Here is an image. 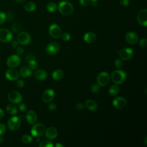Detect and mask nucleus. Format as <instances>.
Masks as SVG:
<instances>
[{
    "instance_id": "obj_1",
    "label": "nucleus",
    "mask_w": 147,
    "mask_h": 147,
    "mask_svg": "<svg viewBox=\"0 0 147 147\" xmlns=\"http://www.w3.org/2000/svg\"><path fill=\"white\" fill-rule=\"evenodd\" d=\"M126 77V73L120 69L114 71L111 74V79L112 81L117 85L123 84L125 82Z\"/></svg>"
},
{
    "instance_id": "obj_2",
    "label": "nucleus",
    "mask_w": 147,
    "mask_h": 147,
    "mask_svg": "<svg viewBox=\"0 0 147 147\" xmlns=\"http://www.w3.org/2000/svg\"><path fill=\"white\" fill-rule=\"evenodd\" d=\"M59 12L65 16H70L74 12V6L72 3L67 1H61L57 6Z\"/></svg>"
},
{
    "instance_id": "obj_3",
    "label": "nucleus",
    "mask_w": 147,
    "mask_h": 147,
    "mask_svg": "<svg viewBox=\"0 0 147 147\" xmlns=\"http://www.w3.org/2000/svg\"><path fill=\"white\" fill-rule=\"evenodd\" d=\"M21 125V119L17 116H13L9 118L7 121V127L11 131H15L19 129Z\"/></svg>"
},
{
    "instance_id": "obj_4",
    "label": "nucleus",
    "mask_w": 147,
    "mask_h": 147,
    "mask_svg": "<svg viewBox=\"0 0 147 147\" xmlns=\"http://www.w3.org/2000/svg\"><path fill=\"white\" fill-rule=\"evenodd\" d=\"M45 126L42 123H37L34 124L31 128V134L36 137H39L45 132Z\"/></svg>"
},
{
    "instance_id": "obj_5",
    "label": "nucleus",
    "mask_w": 147,
    "mask_h": 147,
    "mask_svg": "<svg viewBox=\"0 0 147 147\" xmlns=\"http://www.w3.org/2000/svg\"><path fill=\"white\" fill-rule=\"evenodd\" d=\"M9 100L13 104L20 103L22 100V96L20 92L17 91H11L7 95Z\"/></svg>"
},
{
    "instance_id": "obj_6",
    "label": "nucleus",
    "mask_w": 147,
    "mask_h": 147,
    "mask_svg": "<svg viewBox=\"0 0 147 147\" xmlns=\"http://www.w3.org/2000/svg\"><path fill=\"white\" fill-rule=\"evenodd\" d=\"M110 77L107 72H100L96 78L97 83L100 86H105L107 85L110 82Z\"/></svg>"
},
{
    "instance_id": "obj_7",
    "label": "nucleus",
    "mask_w": 147,
    "mask_h": 147,
    "mask_svg": "<svg viewBox=\"0 0 147 147\" xmlns=\"http://www.w3.org/2000/svg\"><path fill=\"white\" fill-rule=\"evenodd\" d=\"M21 61V58L18 55H12L7 58L6 60V64L8 67L13 68L18 67L20 64Z\"/></svg>"
},
{
    "instance_id": "obj_8",
    "label": "nucleus",
    "mask_w": 147,
    "mask_h": 147,
    "mask_svg": "<svg viewBox=\"0 0 147 147\" xmlns=\"http://www.w3.org/2000/svg\"><path fill=\"white\" fill-rule=\"evenodd\" d=\"M13 38L12 33L5 28L0 29V41L6 43L11 40Z\"/></svg>"
},
{
    "instance_id": "obj_9",
    "label": "nucleus",
    "mask_w": 147,
    "mask_h": 147,
    "mask_svg": "<svg viewBox=\"0 0 147 147\" xmlns=\"http://www.w3.org/2000/svg\"><path fill=\"white\" fill-rule=\"evenodd\" d=\"M133 51L130 48H124L122 49L119 53V56L121 59L124 61L131 59L133 57Z\"/></svg>"
},
{
    "instance_id": "obj_10",
    "label": "nucleus",
    "mask_w": 147,
    "mask_h": 147,
    "mask_svg": "<svg viewBox=\"0 0 147 147\" xmlns=\"http://www.w3.org/2000/svg\"><path fill=\"white\" fill-rule=\"evenodd\" d=\"M31 37L26 32H21L17 36V41L19 44L26 45L30 43Z\"/></svg>"
},
{
    "instance_id": "obj_11",
    "label": "nucleus",
    "mask_w": 147,
    "mask_h": 147,
    "mask_svg": "<svg viewBox=\"0 0 147 147\" xmlns=\"http://www.w3.org/2000/svg\"><path fill=\"white\" fill-rule=\"evenodd\" d=\"M49 33L54 38H58L61 36V30L60 26L56 24H53L49 28Z\"/></svg>"
},
{
    "instance_id": "obj_12",
    "label": "nucleus",
    "mask_w": 147,
    "mask_h": 147,
    "mask_svg": "<svg viewBox=\"0 0 147 147\" xmlns=\"http://www.w3.org/2000/svg\"><path fill=\"white\" fill-rule=\"evenodd\" d=\"M137 22L142 26L147 25V10L145 9L140 10L137 15Z\"/></svg>"
},
{
    "instance_id": "obj_13",
    "label": "nucleus",
    "mask_w": 147,
    "mask_h": 147,
    "mask_svg": "<svg viewBox=\"0 0 147 147\" xmlns=\"http://www.w3.org/2000/svg\"><path fill=\"white\" fill-rule=\"evenodd\" d=\"M138 35L134 32H129L125 35V40L129 44H136L138 42Z\"/></svg>"
},
{
    "instance_id": "obj_14",
    "label": "nucleus",
    "mask_w": 147,
    "mask_h": 147,
    "mask_svg": "<svg viewBox=\"0 0 147 147\" xmlns=\"http://www.w3.org/2000/svg\"><path fill=\"white\" fill-rule=\"evenodd\" d=\"M55 93L53 89L48 88L44 91L42 94V99L45 103H49L55 98Z\"/></svg>"
},
{
    "instance_id": "obj_15",
    "label": "nucleus",
    "mask_w": 147,
    "mask_h": 147,
    "mask_svg": "<svg viewBox=\"0 0 147 147\" xmlns=\"http://www.w3.org/2000/svg\"><path fill=\"white\" fill-rule=\"evenodd\" d=\"M60 49V45L57 42H51L46 47V52L50 55L56 53Z\"/></svg>"
},
{
    "instance_id": "obj_16",
    "label": "nucleus",
    "mask_w": 147,
    "mask_h": 147,
    "mask_svg": "<svg viewBox=\"0 0 147 147\" xmlns=\"http://www.w3.org/2000/svg\"><path fill=\"white\" fill-rule=\"evenodd\" d=\"M126 103V100L122 96L116 97L113 100V106L118 109H122L125 107Z\"/></svg>"
},
{
    "instance_id": "obj_17",
    "label": "nucleus",
    "mask_w": 147,
    "mask_h": 147,
    "mask_svg": "<svg viewBox=\"0 0 147 147\" xmlns=\"http://www.w3.org/2000/svg\"><path fill=\"white\" fill-rule=\"evenodd\" d=\"M19 76V72L15 69H9L5 72V76L9 80H17L18 79Z\"/></svg>"
},
{
    "instance_id": "obj_18",
    "label": "nucleus",
    "mask_w": 147,
    "mask_h": 147,
    "mask_svg": "<svg viewBox=\"0 0 147 147\" xmlns=\"http://www.w3.org/2000/svg\"><path fill=\"white\" fill-rule=\"evenodd\" d=\"M26 119L29 124H34L37 120V115L33 110H30L26 115Z\"/></svg>"
},
{
    "instance_id": "obj_19",
    "label": "nucleus",
    "mask_w": 147,
    "mask_h": 147,
    "mask_svg": "<svg viewBox=\"0 0 147 147\" xmlns=\"http://www.w3.org/2000/svg\"><path fill=\"white\" fill-rule=\"evenodd\" d=\"M45 136L49 140H53L57 136V131L54 127H49L45 131Z\"/></svg>"
},
{
    "instance_id": "obj_20",
    "label": "nucleus",
    "mask_w": 147,
    "mask_h": 147,
    "mask_svg": "<svg viewBox=\"0 0 147 147\" xmlns=\"http://www.w3.org/2000/svg\"><path fill=\"white\" fill-rule=\"evenodd\" d=\"M84 106H86L90 111H96L98 109V103L94 100L88 99L85 102Z\"/></svg>"
},
{
    "instance_id": "obj_21",
    "label": "nucleus",
    "mask_w": 147,
    "mask_h": 147,
    "mask_svg": "<svg viewBox=\"0 0 147 147\" xmlns=\"http://www.w3.org/2000/svg\"><path fill=\"white\" fill-rule=\"evenodd\" d=\"M32 73V69L29 66H24L20 69L19 74L23 78L29 77Z\"/></svg>"
},
{
    "instance_id": "obj_22",
    "label": "nucleus",
    "mask_w": 147,
    "mask_h": 147,
    "mask_svg": "<svg viewBox=\"0 0 147 147\" xmlns=\"http://www.w3.org/2000/svg\"><path fill=\"white\" fill-rule=\"evenodd\" d=\"M84 40L85 42L89 44L93 43L96 40V35L93 32H87L84 36Z\"/></svg>"
},
{
    "instance_id": "obj_23",
    "label": "nucleus",
    "mask_w": 147,
    "mask_h": 147,
    "mask_svg": "<svg viewBox=\"0 0 147 147\" xmlns=\"http://www.w3.org/2000/svg\"><path fill=\"white\" fill-rule=\"evenodd\" d=\"M34 76L37 80H44L47 78V74L44 70L40 69L34 72Z\"/></svg>"
},
{
    "instance_id": "obj_24",
    "label": "nucleus",
    "mask_w": 147,
    "mask_h": 147,
    "mask_svg": "<svg viewBox=\"0 0 147 147\" xmlns=\"http://www.w3.org/2000/svg\"><path fill=\"white\" fill-rule=\"evenodd\" d=\"M64 72L61 69H57L53 72L52 76L53 80L57 81L62 79V78L64 76Z\"/></svg>"
},
{
    "instance_id": "obj_25",
    "label": "nucleus",
    "mask_w": 147,
    "mask_h": 147,
    "mask_svg": "<svg viewBox=\"0 0 147 147\" xmlns=\"http://www.w3.org/2000/svg\"><path fill=\"white\" fill-rule=\"evenodd\" d=\"M6 110L10 115H16L18 113L17 108L13 103L8 104L6 107Z\"/></svg>"
},
{
    "instance_id": "obj_26",
    "label": "nucleus",
    "mask_w": 147,
    "mask_h": 147,
    "mask_svg": "<svg viewBox=\"0 0 147 147\" xmlns=\"http://www.w3.org/2000/svg\"><path fill=\"white\" fill-rule=\"evenodd\" d=\"M36 5L34 2L29 1L26 2L24 5V9L28 12H32L36 10Z\"/></svg>"
},
{
    "instance_id": "obj_27",
    "label": "nucleus",
    "mask_w": 147,
    "mask_h": 147,
    "mask_svg": "<svg viewBox=\"0 0 147 147\" xmlns=\"http://www.w3.org/2000/svg\"><path fill=\"white\" fill-rule=\"evenodd\" d=\"M119 87L116 84L111 86L109 89V92L112 96L117 95L119 93Z\"/></svg>"
},
{
    "instance_id": "obj_28",
    "label": "nucleus",
    "mask_w": 147,
    "mask_h": 147,
    "mask_svg": "<svg viewBox=\"0 0 147 147\" xmlns=\"http://www.w3.org/2000/svg\"><path fill=\"white\" fill-rule=\"evenodd\" d=\"M47 10L51 12V13H53L55 12L57 9V6L56 4L53 2H49L47 5Z\"/></svg>"
},
{
    "instance_id": "obj_29",
    "label": "nucleus",
    "mask_w": 147,
    "mask_h": 147,
    "mask_svg": "<svg viewBox=\"0 0 147 147\" xmlns=\"http://www.w3.org/2000/svg\"><path fill=\"white\" fill-rule=\"evenodd\" d=\"M33 140L32 137L28 134H24L21 137V141L24 144H30Z\"/></svg>"
},
{
    "instance_id": "obj_30",
    "label": "nucleus",
    "mask_w": 147,
    "mask_h": 147,
    "mask_svg": "<svg viewBox=\"0 0 147 147\" xmlns=\"http://www.w3.org/2000/svg\"><path fill=\"white\" fill-rule=\"evenodd\" d=\"M38 146L39 147H53V144L52 142L49 140H44L40 142Z\"/></svg>"
},
{
    "instance_id": "obj_31",
    "label": "nucleus",
    "mask_w": 147,
    "mask_h": 147,
    "mask_svg": "<svg viewBox=\"0 0 147 147\" xmlns=\"http://www.w3.org/2000/svg\"><path fill=\"white\" fill-rule=\"evenodd\" d=\"M28 66L32 69H36L37 67L38 64L37 61L34 59H31L28 61Z\"/></svg>"
},
{
    "instance_id": "obj_32",
    "label": "nucleus",
    "mask_w": 147,
    "mask_h": 147,
    "mask_svg": "<svg viewBox=\"0 0 147 147\" xmlns=\"http://www.w3.org/2000/svg\"><path fill=\"white\" fill-rule=\"evenodd\" d=\"M114 65L116 67V68H117L118 69H121L123 65V61L121 59H117L115 61H114Z\"/></svg>"
},
{
    "instance_id": "obj_33",
    "label": "nucleus",
    "mask_w": 147,
    "mask_h": 147,
    "mask_svg": "<svg viewBox=\"0 0 147 147\" xmlns=\"http://www.w3.org/2000/svg\"><path fill=\"white\" fill-rule=\"evenodd\" d=\"M91 91L93 93H98L100 91V86L98 84H93L91 87Z\"/></svg>"
},
{
    "instance_id": "obj_34",
    "label": "nucleus",
    "mask_w": 147,
    "mask_h": 147,
    "mask_svg": "<svg viewBox=\"0 0 147 147\" xmlns=\"http://www.w3.org/2000/svg\"><path fill=\"white\" fill-rule=\"evenodd\" d=\"M20 29H21V26L18 23H14L11 26V29L13 32H14V33L18 32L20 30Z\"/></svg>"
},
{
    "instance_id": "obj_35",
    "label": "nucleus",
    "mask_w": 147,
    "mask_h": 147,
    "mask_svg": "<svg viewBox=\"0 0 147 147\" xmlns=\"http://www.w3.org/2000/svg\"><path fill=\"white\" fill-rule=\"evenodd\" d=\"M70 38H71V36L67 32H64L61 34V38L63 40L65 41H68V40H70Z\"/></svg>"
},
{
    "instance_id": "obj_36",
    "label": "nucleus",
    "mask_w": 147,
    "mask_h": 147,
    "mask_svg": "<svg viewBox=\"0 0 147 147\" xmlns=\"http://www.w3.org/2000/svg\"><path fill=\"white\" fill-rule=\"evenodd\" d=\"M6 20V15L5 13L0 11V25L3 24Z\"/></svg>"
},
{
    "instance_id": "obj_37",
    "label": "nucleus",
    "mask_w": 147,
    "mask_h": 147,
    "mask_svg": "<svg viewBox=\"0 0 147 147\" xmlns=\"http://www.w3.org/2000/svg\"><path fill=\"white\" fill-rule=\"evenodd\" d=\"M6 131V127L5 124L0 123V136H3Z\"/></svg>"
},
{
    "instance_id": "obj_38",
    "label": "nucleus",
    "mask_w": 147,
    "mask_h": 147,
    "mask_svg": "<svg viewBox=\"0 0 147 147\" xmlns=\"http://www.w3.org/2000/svg\"><path fill=\"white\" fill-rule=\"evenodd\" d=\"M120 4L125 7H127L130 3V0H119Z\"/></svg>"
},
{
    "instance_id": "obj_39",
    "label": "nucleus",
    "mask_w": 147,
    "mask_h": 147,
    "mask_svg": "<svg viewBox=\"0 0 147 147\" xmlns=\"http://www.w3.org/2000/svg\"><path fill=\"white\" fill-rule=\"evenodd\" d=\"M24 48L22 47H17L16 48V53L17 55L20 56V55H21L23 54L24 53Z\"/></svg>"
},
{
    "instance_id": "obj_40",
    "label": "nucleus",
    "mask_w": 147,
    "mask_h": 147,
    "mask_svg": "<svg viewBox=\"0 0 147 147\" xmlns=\"http://www.w3.org/2000/svg\"><path fill=\"white\" fill-rule=\"evenodd\" d=\"M139 45L141 47H146L147 45V40L145 38H142L140 41H139Z\"/></svg>"
},
{
    "instance_id": "obj_41",
    "label": "nucleus",
    "mask_w": 147,
    "mask_h": 147,
    "mask_svg": "<svg viewBox=\"0 0 147 147\" xmlns=\"http://www.w3.org/2000/svg\"><path fill=\"white\" fill-rule=\"evenodd\" d=\"M18 109L20 110V111H22V112H24L27 109V106H26V105L25 104V103H21L20 104V105L18 106Z\"/></svg>"
},
{
    "instance_id": "obj_42",
    "label": "nucleus",
    "mask_w": 147,
    "mask_h": 147,
    "mask_svg": "<svg viewBox=\"0 0 147 147\" xmlns=\"http://www.w3.org/2000/svg\"><path fill=\"white\" fill-rule=\"evenodd\" d=\"M91 0H79V3L83 6H86L90 4Z\"/></svg>"
},
{
    "instance_id": "obj_43",
    "label": "nucleus",
    "mask_w": 147,
    "mask_h": 147,
    "mask_svg": "<svg viewBox=\"0 0 147 147\" xmlns=\"http://www.w3.org/2000/svg\"><path fill=\"white\" fill-rule=\"evenodd\" d=\"M16 86L19 88H22L24 86V82L21 79H17L16 82Z\"/></svg>"
},
{
    "instance_id": "obj_44",
    "label": "nucleus",
    "mask_w": 147,
    "mask_h": 147,
    "mask_svg": "<svg viewBox=\"0 0 147 147\" xmlns=\"http://www.w3.org/2000/svg\"><path fill=\"white\" fill-rule=\"evenodd\" d=\"M84 107V105L82 103H78L76 105V109L77 110H79V111L83 110Z\"/></svg>"
},
{
    "instance_id": "obj_45",
    "label": "nucleus",
    "mask_w": 147,
    "mask_h": 147,
    "mask_svg": "<svg viewBox=\"0 0 147 147\" xmlns=\"http://www.w3.org/2000/svg\"><path fill=\"white\" fill-rule=\"evenodd\" d=\"M48 108L49 109H50L51 110H55L57 108V106H56V105L54 103H51L50 104L48 105Z\"/></svg>"
},
{
    "instance_id": "obj_46",
    "label": "nucleus",
    "mask_w": 147,
    "mask_h": 147,
    "mask_svg": "<svg viewBox=\"0 0 147 147\" xmlns=\"http://www.w3.org/2000/svg\"><path fill=\"white\" fill-rule=\"evenodd\" d=\"M12 47L13 48H17L18 47V42L17 41H16V40H14L13 41H12L11 44Z\"/></svg>"
},
{
    "instance_id": "obj_47",
    "label": "nucleus",
    "mask_w": 147,
    "mask_h": 147,
    "mask_svg": "<svg viewBox=\"0 0 147 147\" xmlns=\"http://www.w3.org/2000/svg\"><path fill=\"white\" fill-rule=\"evenodd\" d=\"M35 58H36V57L33 55H28L26 57V59L28 61L29 60H31V59H35Z\"/></svg>"
},
{
    "instance_id": "obj_48",
    "label": "nucleus",
    "mask_w": 147,
    "mask_h": 147,
    "mask_svg": "<svg viewBox=\"0 0 147 147\" xmlns=\"http://www.w3.org/2000/svg\"><path fill=\"white\" fill-rule=\"evenodd\" d=\"M90 4H91V5L92 6V7H96L97 5H98L97 1H91Z\"/></svg>"
},
{
    "instance_id": "obj_49",
    "label": "nucleus",
    "mask_w": 147,
    "mask_h": 147,
    "mask_svg": "<svg viewBox=\"0 0 147 147\" xmlns=\"http://www.w3.org/2000/svg\"><path fill=\"white\" fill-rule=\"evenodd\" d=\"M4 115H5V113H4L3 110L0 108V120L3 118Z\"/></svg>"
},
{
    "instance_id": "obj_50",
    "label": "nucleus",
    "mask_w": 147,
    "mask_h": 147,
    "mask_svg": "<svg viewBox=\"0 0 147 147\" xmlns=\"http://www.w3.org/2000/svg\"><path fill=\"white\" fill-rule=\"evenodd\" d=\"M55 146H56V147H63L64 145H63V144H61L57 143V144H56L55 145Z\"/></svg>"
},
{
    "instance_id": "obj_51",
    "label": "nucleus",
    "mask_w": 147,
    "mask_h": 147,
    "mask_svg": "<svg viewBox=\"0 0 147 147\" xmlns=\"http://www.w3.org/2000/svg\"><path fill=\"white\" fill-rule=\"evenodd\" d=\"M4 142V139L2 137H1V136H0V144H2Z\"/></svg>"
},
{
    "instance_id": "obj_52",
    "label": "nucleus",
    "mask_w": 147,
    "mask_h": 147,
    "mask_svg": "<svg viewBox=\"0 0 147 147\" xmlns=\"http://www.w3.org/2000/svg\"><path fill=\"white\" fill-rule=\"evenodd\" d=\"M15 1L18 3H22V2H24L26 0H15Z\"/></svg>"
},
{
    "instance_id": "obj_53",
    "label": "nucleus",
    "mask_w": 147,
    "mask_h": 147,
    "mask_svg": "<svg viewBox=\"0 0 147 147\" xmlns=\"http://www.w3.org/2000/svg\"><path fill=\"white\" fill-rule=\"evenodd\" d=\"M145 144L146 145H147V143H146V136L145 138Z\"/></svg>"
},
{
    "instance_id": "obj_54",
    "label": "nucleus",
    "mask_w": 147,
    "mask_h": 147,
    "mask_svg": "<svg viewBox=\"0 0 147 147\" xmlns=\"http://www.w3.org/2000/svg\"><path fill=\"white\" fill-rule=\"evenodd\" d=\"M61 1H67V0H60Z\"/></svg>"
},
{
    "instance_id": "obj_55",
    "label": "nucleus",
    "mask_w": 147,
    "mask_h": 147,
    "mask_svg": "<svg viewBox=\"0 0 147 147\" xmlns=\"http://www.w3.org/2000/svg\"><path fill=\"white\" fill-rule=\"evenodd\" d=\"M91 1H99V0H91Z\"/></svg>"
}]
</instances>
